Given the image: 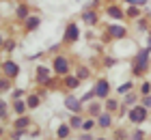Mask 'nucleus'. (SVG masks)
<instances>
[{"label":"nucleus","mask_w":151,"mask_h":140,"mask_svg":"<svg viewBox=\"0 0 151 140\" xmlns=\"http://www.w3.org/2000/svg\"><path fill=\"white\" fill-rule=\"evenodd\" d=\"M37 26H39V17H37V15H30L28 22H26V28H28V30H32V28H37Z\"/></svg>","instance_id":"nucleus-13"},{"label":"nucleus","mask_w":151,"mask_h":140,"mask_svg":"<svg viewBox=\"0 0 151 140\" xmlns=\"http://www.w3.org/2000/svg\"><path fill=\"white\" fill-rule=\"evenodd\" d=\"M54 71L58 75H67L69 73V60H67L65 56H58V58L54 60Z\"/></svg>","instance_id":"nucleus-3"},{"label":"nucleus","mask_w":151,"mask_h":140,"mask_svg":"<svg viewBox=\"0 0 151 140\" xmlns=\"http://www.w3.org/2000/svg\"><path fill=\"white\" fill-rule=\"evenodd\" d=\"M108 15L114 17V19H121V17H123V11L116 9V6H110V9H108Z\"/></svg>","instance_id":"nucleus-12"},{"label":"nucleus","mask_w":151,"mask_h":140,"mask_svg":"<svg viewBox=\"0 0 151 140\" xmlns=\"http://www.w3.org/2000/svg\"><path fill=\"white\" fill-rule=\"evenodd\" d=\"M82 17H84L86 24H95V22H97V15H95L93 11H84V15H82Z\"/></svg>","instance_id":"nucleus-11"},{"label":"nucleus","mask_w":151,"mask_h":140,"mask_svg":"<svg viewBox=\"0 0 151 140\" xmlns=\"http://www.w3.org/2000/svg\"><path fill=\"white\" fill-rule=\"evenodd\" d=\"M82 127H84V129L88 131V129H91V127H93V121H84V123H82Z\"/></svg>","instance_id":"nucleus-29"},{"label":"nucleus","mask_w":151,"mask_h":140,"mask_svg":"<svg viewBox=\"0 0 151 140\" xmlns=\"http://www.w3.org/2000/svg\"><path fill=\"white\" fill-rule=\"evenodd\" d=\"M26 106H28V108H37L39 106V97L37 95H30L28 99H26Z\"/></svg>","instance_id":"nucleus-14"},{"label":"nucleus","mask_w":151,"mask_h":140,"mask_svg":"<svg viewBox=\"0 0 151 140\" xmlns=\"http://www.w3.org/2000/svg\"><path fill=\"white\" fill-rule=\"evenodd\" d=\"M2 71H4L6 78H13V75H17V73H19V67H17V62L4 60V62H2Z\"/></svg>","instance_id":"nucleus-4"},{"label":"nucleus","mask_w":151,"mask_h":140,"mask_svg":"<svg viewBox=\"0 0 151 140\" xmlns=\"http://www.w3.org/2000/svg\"><path fill=\"white\" fill-rule=\"evenodd\" d=\"M134 99H136V95L132 93V90H129V93H127V99H125V103H127V106H132V103H134Z\"/></svg>","instance_id":"nucleus-23"},{"label":"nucleus","mask_w":151,"mask_h":140,"mask_svg":"<svg viewBox=\"0 0 151 140\" xmlns=\"http://www.w3.org/2000/svg\"><path fill=\"white\" fill-rule=\"evenodd\" d=\"M78 78H88V71H86V69H80V71H78Z\"/></svg>","instance_id":"nucleus-27"},{"label":"nucleus","mask_w":151,"mask_h":140,"mask_svg":"<svg viewBox=\"0 0 151 140\" xmlns=\"http://www.w3.org/2000/svg\"><path fill=\"white\" fill-rule=\"evenodd\" d=\"M15 112H17V114L24 112V101H15Z\"/></svg>","instance_id":"nucleus-24"},{"label":"nucleus","mask_w":151,"mask_h":140,"mask_svg":"<svg viewBox=\"0 0 151 140\" xmlns=\"http://www.w3.org/2000/svg\"><path fill=\"white\" fill-rule=\"evenodd\" d=\"M132 86H134L132 82H125L123 86H119V93H129V90H132Z\"/></svg>","instance_id":"nucleus-21"},{"label":"nucleus","mask_w":151,"mask_h":140,"mask_svg":"<svg viewBox=\"0 0 151 140\" xmlns=\"http://www.w3.org/2000/svg\"><path fill=\"white\" fill-rule=\"evenodd\" d=\"M127 15H129V17H138V9H129Z\"/></svg>","instance_id":"nucleus-26"},{"label":"nucleus","mask_w":151,"mask_h":140,"mask_svg":"<svg viewBox=\"0 0 151 140\" xmlns=\"http://www.w3.org/2000/svg\"><path fill=\"white\" fill-rule=\"evenodd\" d=\"M97 112H99V103H93L91 106V114H97Z\"/></svg>","instance_id":"nucleus-28"},{"label":"nucleus","mask_w":151,"mask_h":140,"mask_svg":"<svg viewBox=\"0 0 151 140\" xmlns=\"http://www.w3.org/2000/svg\"><path fill=\"white\" fill-rule=\"evenodd\" d=\"M37 80L45 84L47 80H50V69L47 67H37Z\"/></svg>","instance_id":"nucleus-9"},{"label":"nucleus","mask_w":151,"mask_h":140,"mask_svg":"<svg viewBox=\"0 0 151 140\" xmlns=\"http://www.w3.org/2000/svg\"><path fill=\"white\" fill-rule=\"evenodd\" d=\"M95 95H97V97H108V90H110V88H108V80H97V84H95Z\"/></svg>","instance_id":"nucleus-5"},{"label":"nucleus","mask_w":151,"mask_h":140,"mask_svg":"<svg viewBox=\"0 0 151 140\" xmlns=\"http://www.w3.org/2000/svg\"><path fill=\"white\" fill-rule=\"evenodd\" d=\"M132 140H142V131H136V134L132 136Z\"/></svg>","instance_id":"nucleus-30"},{"label":"nucleus","mask_w":151,"mask_h":140,"mask_svg":"<svg viewBox=\"0 0 151 140\" xmlns=\"http://www.w3.org/2000/svg\"><path fill=\"white\" fill-rule=\"evenodd\" d=\"M110 123H112L110 112H104V114L97 116V125H99V127H110Z\"/></svg>","instance_id":"nucleus-8"},{"label":"nucleus","mask_w":151,"mask_h":140,"mask_svg":"<svg viewBox=\"0 0 151 140\" xmlns=\"http://www.w3.org/2000/svg\"><path fill=\"white\" fill-rule=\"evenodd\" d=\"M145 118H147V110H145V106H136V108L129 110V121H132V123H142Z\"/></svg>","instance_id":"nucleus-2"},{"label":"nucleus","mask_w":151,"mask_h":140,"mask_svg":"<svg viewBox=\"0 0 151 140\" xmlns=\"http://www.w3.org/2000/svg\"><path fill=\"white\" fill-rule=\"evenodd\" d=\"M26 125H28V118H26V116H19L17 121H15V127H17V129H24Z\"/></svg>","instance_id":"nucleus-15"},{"label":"nucleus","mask_w":151,"mask_h":140,"mask_svg":"<svg viewBox=\"0 0 151 140\" xmlns=\"http://www.w3.org/2000/svg\"><path fill=\"white\" fill-rule=\"evenodd\" d=\"M97 140H104V138H97Z\"/></svg>","instance_id":"nucleus-34"},{"label":"nucleus","mask_w":151,"mask_h":140,"mask_svg":"<svg viewBox=\"0 0 151 140\" xmlns=\"http://www.w3.org/2000/svg\"><path fill=\"white\" fill-rule=\"evenodd\" d=\"M17 17H19V19L28 17V9H26V6H17Z\"/></svg>","instance_id":"nucleus-19"},{"label":"nucleus","mask_w":151,"mask_h":140,"mask_svg":"<svg viewBox=\"0 0 151 140\" xmlns=\"http://www.w3.org/2000/svg\"><path fill=\"white\" fill-rule=\"evenodd\" d=\"M65 86L67 88H76V86H78V78H67L65 80Z\"/></svg>","instance_id":"nucleus-18"},{"label":"nucleus","mask_w":151,"mask_h":140,"mask_svg":"<svg viewBox=\"0 0 151 140\" xmlns=\"http://www.w3.org/2000/svg\"><path fill=\"white\" fill-rule=\"evenodd\" d=\"M82 140H93V136H91V134H84V136H82Z\"/></svg>","instance_id":"nucleus-33"},{"label":"nucleus","mask_w":151,"mask_h":140,"mask_svg":"<svg viewBox=\"0 0 151 140\" xmlns=\"http://www.w3.org/2000/svg\"><path fill=\"white\" fill-rule=\"evenodd\" d=\"M123 136H125V131H121V129L116 131V140H123Z\"/></svg>","instance_id":"nucleus-31"},{"label":"nucleus","mask_w":151,"mask_h":140,"mask_svg":"<svg viewBox=\"0 0 151 140\" xmlns=\"http://www.w3.org/2000/svg\"><path fill=\"white\" fill-rule=\"evenodd\" d=\"M149 47H145V50H140L138 56L134 58V73H145V69L149 65Z\"/></svg>","instance_id":"nucleus-1"},{"label":"nucleus","mask_w":151,"mask_h":140,"mask_svg":"<svg viewBox=\"0 0 151 140\" xmlns=\"http://www.w3.org/2000/svg\"><path fill=\"white\" fill-rule=\"evenodd\" d=\"M108 32H110V37H114V39L125 37V28H123V26H110V28H108Z\"/></svg>","instance_id":"nucleus-10"},{"label":"nucleus","mask_w":151,"mask_h":140,"mask_svg":"<svg viewBox=\"0 0 151 140\" xmlns=\"http://www.w3.org/2000/svg\"><path fill=\"white\" fill-rule=\"evenodd\" d=\"M106 108L112 112V110H116V108H119V101H114V99H108V101H106Z\"/></svg>","instance_id":"nucleus-20"},{"label":"nucleus","mask_w":151,"mask_h":140,"mask_svg":"<svg viewBox=\"0 0 151 140\" xmlns=\"http://www.w3.org/2000/svg\"><path fill=\"white\" fill-rule=\"evenodd\" d=\"M69 121H71V123H69L71 127H82V118H80L78 114H73V116L69 118Z\"/></svg>","instance_id":"nucleus-16"},{"label":"nucleus","mask_w":151,"mask_h":140,"mask_svg":"<svg viewBox=\"0 0 151 140\" xmlns=\"http://www.w3.org/2000/svg\"><path fill=\"white\" fill-rule=\"evenodd\" d=\"M65 136H69V125H60L58 127V138H65Z\"/></svg>","instance_id":"nucleus-17"},{"label":"nucleus","mask_w":151,"mask_h":140,"mask_svg":"<svg viewBox=\"0 0 151 140\" xmlns=\"http://www.w3.org/2000/svg\"><path fill=\"white\" fill-rule=\"evenodd\" d=\"M140 93H142V95H151V84H149V82H145V84L140 86Z\"/></svg>","instance_id":"nucleus-22"},{"label":"nucleus","mask_w":151,"mask_h":140,"mask_svg":"<svg viewBox=\"0 0 151 140\" xmlns=\"http://www.w3.org/2000/svg\"><path fill=\"white\" fill-rule=\"evenodd\" d=\"M65 39H67V41H76V39H78V26H76V24H69V26H67Z\"/></svg>","instance_id":"nucleus-7"},{"label":"nucleus","mask_w":151,"mask_h":140,"mask_svg":"<svg viewBox=\"0 0 151 140\" xmlns=\"http://www.w3.org/2000/svg\"><path fill=\"white\" fill-rule=\"evenodd\" d=\"M80 103H82V101H78L76 97H67V99H65V106L69 108L71 112H76V114H78V112L82 110V106H80Z\"/></svg>","instance_id":"nucleus-6"},{"label":"nucleus","mask_w":151,"mask_h":140,"mask_svg":"<svg viewBox=\"0 0 151 140\" xmlns=\"http://www.w3.org/2000/svg\"><path fill=\"white\" fill-rule=\"evenodd\" d=\"M142 106H145V108H151V95H145V99H142Z\"/></svg>","instance_id":"nucleus-25"},{"label":"nucleus","mask_w":151,"mask_h":140,"mask_svg":"<svg viewBox=\"0 0 151 140\" xmlns=\"http://www.w3.org/2000/svg\"><path fill=\"white\" fill-rule=\"evenodd\" d=\"M9 88V82H6V78H2V90Z\"/></svg>","instance_id":"nucleus-32"}]
</instances>
